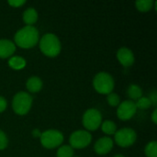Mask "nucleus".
<instances>
[{
  "label": "nucleus",
  "instance_id": "1",
  "mask_svg": "<svg viewBox=\"0 0 157 157\" xmlns=\"http://www.w3.org/2000/svg\"><path fill=\"white\" fill-rule=\"evenodd\" d=\"M15 45L20 48L29 49L34 47L39 41V31L34 26H25L20 29L14 37Z\"/></svg>",
  "mask_w": 157,
  "mask_h": 157
},
{
  "label": "nucleus",
  "instance_id": "2",
  "mask_svg": "<svg viewBox=\"0 0 157 157\" xmlns=\"http://www.w3.org/2000/svg\"><path fill=\"white\" fill-rule=\"evenodd\" d=\"M61 42L58 37L52 33L44 34L40 40V49L48 57H55L61 52Z\"/></svg>",
  "mask_w": 157,
  "mask_h": 157
},
{
  "label": "nucleus",
  "instance_id": "3",
  "mask_svg": "<svg viewBox=\"0 0 157 157\" xmlns=\"http://www.w3.org/2000/svg\"><path fill=\"white\" fill-rule=\"evenodd\" d=\"M93 86L99 94L109 95L112 92L115 83L113 77L107 72H100L93 79Z\"/></svg>",
  "mask_w": 157,
  "mask_h": 157
},
{
  "label": "nucleus",
  "instance_id": "4",
  "mask_svg": "<svg viewBox=\"0 0 157 157\" xmlns=\"http://www.w3.org/2000/svg\"><path fill=\"white\" fill-rule=\"evenodd\" d=\"M32 97L27 92H18L17 93L12 100V108L15 113L18 115L27 114L32 106Z\"/></svg>",
  "mask_w": 157,
  "mask_h": 157
},
{
  "label": "nucleus",
  "instance_id": "5",
  "mask_svg": "<svg viewBox=\"0 0 157 157\" xmlns=\"http://www.w3.org/2000/svg\"><path fill=\"white\" fill-rule=\"evenodd\" d=\"M63 142V135L57 130H47L40 134V143L47 149L59 147Z\"/></svg>",
  "mask_w": 157,
  "mask_h": 157
},
{
  "label": "nucleus",
  "instance_id": "6",
  "mask_svg": "<svg viewBox=\"0 0 157 157\" xmlns=\"http://www.w3.org/2000/svg\"><path fill=\"white\" fill-rule=\"evenodd\" d=\"M115 142L121 147L126 148L132 146L137 139V134L134 130L131 128H123L117 131L115 133Z\"/></svg>",
  "mask_w": 157,
  "mask_h": 157
},
{
  "label": "nucleus",
  "instance_id": "7",
  "mask_svg": "<svg viewBox=\"0 0 157 157\" xmlns=\"http://www.w3.org/2000/svg\"><path fill=\"white\" fill-rule=\"evenodd\" d=\"M92 141V135L87 131L79 130L74 132L69 139L70 146L74 149H83L87 147Z\"/></svg>",
  "mask_w": 157,
  "mask_h": 157
},
{
  "label": "nucleus",
  "instance_id": "8",
  "mask_svg": "<svg viewBox=\"0 0 157 157\" xmlns=\"http://www.w3.org/2000/svg\"><path fill=\"white\" fill-rule=\"evenodd\" d=\"M102 115L97 109H89L83 115V125L88 131H96L101 125Z\"/></svg>",
  "mask_w": 157,
  "mask_h": 157
},
{
  "label": "nucleus",
  "instance_id": "9",
  "mask_svg": "<svg viewBox=\"0 0 157 157\" xmlns=\"http://www.w3.org/2000/svg\"><path fill=\"white\" fill-rule=\"evenodd\" d=\"M136 111L137 108L135 106V102L132 100H125L120 103L117 115L118 118L121 121H129L135 115Z\"/></svg>",
  "mask_w": 157,
  "mask_h": 157
},
{
  "label": "nucleus",
  "instance_id": "10",
  "mask_svg": "<svg viewBox=\"0 0 157 157\" xmlns=\"http://www.w3.org/2000/svg\"><path fill=\"white\" fill-rule=\"evenodd\" d=\"M113 147V140L109 137H102L98 140L94 145L95 152L98 155H104L109 154Z\"/></svg>",
  "mask_w": 157,
  "mask_h": 157
},
{
  "label": "nucleus",
  "instance_id": "11",
  "mask_svg": "<svg viewBox=\"0 0 157 157\" xmlns=\"http://www.w3.org/2000/svg\"><path fill=\"white\" fill-rule=\"evenodd\" d=\"M117 58H118L119 62L125 67H129V66L132 65L134 63L133 52L126 47H122L118 50Z\"/></svg>",
  "mask_w": 157,
  "mask_h": 157
},
{
  "label": "nucleus",
  "instance_id": "12",
  "mask_svg": "<svg viewBox=\"0 0 157 157\" xmlns=\"http://www.w3.org/2000/svg\"><path fill=\"white\" fill-rule=\"evenodd\" d=\"M16 51V45L9 40H0V58L6 59L10 57Z\"/></svg>",
  "mask_w": 157,
  "mask_h": 157
},
{
  "label": "nucleus",
  "instance_id": "13",
  "mask_svg": "<svg viewBox=\"0 0 157 157\" xmlns=\"http://www.w3.org/2000/svg\"><path fill=\"white\" fill-rule=\"evenodd\" d=\"M26 86L30 93H37L42 88V81L38 76H31L28 79Z\"/></svg>",
  "mask_w": 157,
  "mask_h": 157
},
{
  "label": "nucleus",
  "instance_id": "14",
  "mask_svg": "<svg viewBox=\"0 0 157 157\" xmlns=\"http://www.w3.org/2000/svg\"><path fill=\"white\" fill-rule=\"evenodd\" d=\"M38 20V12L35 8L29 7L26 9L23 13V21L27 26H33Z\"/></svg>",
  "mask_w": 157,
  "mask_h": 157
},
{
  "label": "nucleus",
  "instance_id": "15",
  "mask_svg": "<svg viewBox=\"0 0 157 157\" xmlns=\"http://www.w3.org/2000/svg\"><path fill=\"white\" fill-rule=\"evenodd\" d=\"M26 60L21 57V56H13L10 57V59L8 60V64L12 69L15 70H21L26 66Z\"/></svg>",
  "mask_w": 157,
  "mask_h": 157
},
{
  "label": "nucleus",
  "instance_id": "16",
  "mask_svg": "<svg viewBox=\"0 0 157 157\" xmlns=\"http://www.w3.org/2000/svg\"><path fill=\"white\" fill-rule=\"evenodd\" d=\"M127 94L129 96V98L132 100H138L140 98L143 97V90L142 88L138 86V85H131L128 87L127 90Z\"/></svg>",
  "mask_w": 157,
  "mask_h": 157
},
{
  "label": "nucleus",
  "instance_id": "17",
  "mask_svg": "<svg viewBox=\"0 0 157 157\" xmlns=\"http://www.w3.org/2000/svg\"><path fill=\"white\" fill-rule=\"evenodd\" d=\"M155 3V2H154L153 0H140L135 2V6L138 10L142 12H146L152 9Z\"/></svg>",
  "mask_w": 157,
  "mask_h": 157
},
{
  "label": "nucleus",
  "instance_id": "18",
  "mask_svg": "<svg viewBox=\"0 0 157 157\" xmlns=\"http://www.w3.org/2000/svg\"><path fill=\"white\" fill-rule=\"evenodd\" d=\"M101 129H102L103 132H105L106 134H109V135H112L117 132V126L111 121H105L101 124Z\"/></svg>",
  "mask_w": 157,
  "mask_h": 157
},
{
  "label": "nucleus",
  "instance_id": "19",
  "mask_svg": "<svg viewBox=\"0 0 157 157\" xmlns=\"http://www.w3.org/2000/svg\"><path fill=\"white\" fill-rule=\"evenodd\" d=\"M57 157H74V149L70 145H63L57 151Z\"/></svg>",
  "mask_w": 157,
  "mask_h": 157
},
{
  "label": "nucleus",
  "instance_id": "20",
  "mask_svg": "<svg viewBox=\"0 0 157 157\" xmlns=\"http://www.w3.org/2000/svg\"><path fill=\"white\" fill-rule=\"evenodd\" d=\"M145 155L147 157H157V143L156 141H152L145 146Z\"/></svg>",
  "mask_w": 157,
  "mask_h": 157
},
{
  "label": "nucleus",
  "instance_id": "21",
  "mask_svg": "<svg viewBox=\"0 0 157 157\" xmlns=\"http://www.w3.org/2000/svg\"><path fill=\"white\" fill-rule=\"evenodd\" d=\"M135 106H136L137 109H147L152 106V103H151L149 98L142 97L136 101Z\"/></svg>",
  "mask_w": 157,
  "mask_h": 157
},
{
  "label": "nucleus",
  "instance_id": "22",
  "mask_svg": "<svg viewBox=\"0 0 157 157\" xmlns=\"http://www.w3.org/2000/svg\"><path fill=\"white\" fill-rule=\"evenodd\" d=\"M107 100H108V103L112 106V107H116V106H119L120 105V102H121V98L119 97L118 94L116 93H109L107 97Z\"/></svg>",
  "mask_w": 157,
  "mask_h": 157
},
{
  "label": "nucleus",
  "instance_id": "23",
  "mask_svg": "<svg viewBox=\"0 0 157 157\" xmlns=\"http://www.w3.org/2000/svg\"><path fill=\"white\" fill-rule=\"evenodd\" d=\"M8 144V139L6 133L0 130V150H4L7 147Z\"/></svg>",
  "mask_w": 157,
  "mask_h": 157
},
{
  "label": "nucleus",
  "instance_id": "24",
  "mask_svg": "<svg viewBox=\"0 0 157 157\" xmlns=\"http://www.w3.org/2000/svg\"><path fill=\"white\" fill-rule=\"evenodd\" d=\"M10 6H14V7H19L21 6L22 5H24L26 3L25 0H10L7 2Z\"/></svg>",
  "mask_w": 157,
  "mask_h": 157
},
{
  "label": "nucleus",
  "instance_id": "25",
  "mask_svg": "<svg viewBox=\"0 0 157 157\" xmlns=\"http://www.w3.org/2000/svg\"><path fill=\"white\" fill-rule=\"evenodd\" d=\"M6 106H7V102H6V98L0 96V113L6 110Z\"/></svg>",
  "mask_w": 157,
  "mask_h": 157
},
{
  "label": "nucleus",
  "instance_id": "26",
  "mask_svg": "<svg viewBox=\"0 0 157 157\" xmlns=\"http://www.w3.org/2000/svg\"><path fill=\"white\" fill-rule=\"evenodd\" d=\"M149 99H150V101H151V103H152V105L153 106H156L157 104V93L156 91L155 90V91H153L152 93H151V95H150V98H149Z\"/></svg>",
  "mask_w": 157,
  "mask_h": 157
},
{
  "label": "nucleus",
  "instance_id": "27",
  "mask_svg": "<svg viewBox=\"0 0 157 157\" xmlns=\"http://www.w3.org/2000/svg\"><path fill=\"white\" fill-rule=\"evenodd\" d=\"M152 121L155 124L157 123V109H155L153 114H152Z\"/></svg>",
  "mask_w": 157,
  "mask_h": 157
},
{
  "label": "nucleus",
  "instance_id": "28",
  "mask_svg": "<svg viewBox=\"0 0 157 157\" xmlns=\"http://www.w3.org/2000/svg\"><path fill=\"white\" fill-rule=\"evenodd\" d=\"M40 130H38V129H35L34 131H32V135L34 136V137H40Z\"/></svg>",
  "mask_w": 157,
  "mask_h": 157
},
{
  "label": "nucleus",
  "instance_id": "29",
  "mask_svg": "<svg viewBox=\"0 0 157 157\" xmlns=\"http://www.w3.org/2000/svg\"><path fill=\"white\" fill-rule=\"evenodd\" d=\"M113 157H125L124 155H114Z\"/></svg>",
  "mask_w": 157,
  "mask_h": 157
},
{
  "label": "nucleus",
  "instance_id": "30",
  "mask_svg": "<svg viewBox=\"0 0 157 157\" xmlns=\"http://www.w3.org/2000/svg\"><path fill=\"white\" fill-rule=\"evenodd\" d=\"M76 157H77V156H76Z\"/></svg>",
  "mask_w": 157,
  "mask_h": 157
}]
</instances>
